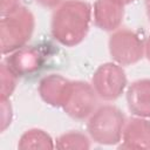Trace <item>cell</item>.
I'll return each mask as SVG.
<instances>
[{"label": "cell", "instance_id": "11", "mask_svg": "<svg viewBox=\"0 0 150 150\" xmlns=\"http://www.w3.org/2000/svg\"><path fill=\"white\" fill-rule=\"evenodd\" d=\"M127 104L135 116L150 118V79L137 80L128 87Z\"/></svg>", "mask_w": 150, "mask_h": 150}, {"label": "cell", "instance_id": "5", "mask_svg": "<svg viewBox=\"0 0 150 150\" xmlns=\"http://www.w3.org/2000/svg\"><path fill=\"white\" fill-rule=\"evenodd\" d=\"M91 86L100 98L104 101H115L123 94L127 87L125 71L116 62L103 63L95 70L91 79Z\"/></svg>", "mask_w": 150, "mask_h": 150}, {"label": "cell", "instance_id": "13", "mask_svg": "<svg viewBox=\"0 0 150 150\" xmlns=\"http://www.w3.org/2000/svg\"><path fill=\"white\" fill-rule=\"evenodd\" d=\"M55 148L59 150H87L90 148V141L80 131H69L56 138Z\"/></svg>", "mask_w": 150, "mask_h": 150}, {"label": "cell", "instance_id": "19", "mask_svg": "<svg viewBox=\"0 0 150 150\" xmlns=\"http://www.w3.org/2000/svg\"><path fill=\"white\" fill-rule=\"evenodd\" d=\"M145 11H146L148 19L150 21V0H145Z\"/></svg>", "mask_w": 150, "mask_h": 150}, {"label": "cell", "instance_id": "2", "mask_svg": "<svg viewBox=\"0 0 150 150\" xmlns=\"http://www.w3.org/2000/svg\"><path fill=\"white\" fill-rule=\"evenodd\" d=\"M35 27L33 13L26 7H19L5 15L0 21V46L2 54H11L29 41Z\"/></svg>", "mask_w": 150, "mask_h": 150}, {"label": "cell", "instance_id": "3", "mask_svg": "<svg viewBox=\"0 0 150 150\" xmlns=\"http://www.w3.org/2000/svg\"><path fill=\"white\" fill-rule=\"evenodd\" d=\"M124 124L123 112L115 105L104 104L89 116L87 131L94 142L102 145H114L121 142Z\"/></svg>", "mask_w": 150, "mask_h": 150}, {"label": "cell", "instance_id": "9", "mask_svg": "<svg viewBox=\"0 0 150 150\" xmlns=\"http://www.w3.org/2000/svg\"><path fill=\"white\" fill-rule=\"evenodd\" d=\"M43 55L35 47H22L6 59V64L18 75L26 76L34 74L43 66Z\"/></svg>", "mask_w": 150, "mask_h": 150}, {"label": "cell", "instance_id": "4", "mask_svg": "<svg viewBox=\"0 0 150 150\" xmlns=\"http://www.w3.org/2000/svg\"><path fill=\"white\" fill-rule=\"evenodd\" d=\"M111 59L120 66H130L144 56V42L130 29H116L108 41Z\"/></svg>", "mask_w": 150, "mask_h": 150}, {"label": "cell", "instance_id": "14", "mask_svg": "<svg viewBox=\"0 0 150 150\" xmlns=\"http://www.w3.org/2000/svg\"><path fill=\"white\" fill-rule=\"evenodd\" d=\"M18 75L6 64L2 63L0 67V84H1V91L0 96L1 98H9L15 90Z\"/></svg>", "mask_w": 150, "mask_h": 150}, {"label": "cell", "instance_id": "20", "mask_svg": "<svg viewBox=\"0 0 150 150\" xmlns=\"http://www.w3.org/2000/svg\"><path fill=\"white\" fill-rule=\"evenodd\" d=\"M124 5H128V4H130V2H132V1H135V0H121Z\"/></svg>", "mask_w": 150, "mask_h": 150}, {"label": "cell", "instance_id": "8", "mask_svg": "<svg viewBox=\"0 0 150 150\" xmlns=\"http://www.w3.org/2000/svg\"><path fill=\"white\" fill-rule=\"evenodd\" d=\"M121 141V149H150V121L138 116L125 121Z\"/></svg>", "mask_w": 150, "mask_h": 150}, {"label": "cell", "instance_id": "12", "mask_svg": "<svg viewBox=\"0 0 150 150\" xmlns=\"http://www.w3.org/2000/svg\"><path fill=\"white\" fill-rule=\"evenodd\" d=\"M18 148L21 150L30 149H54L55 143L50 135L42 129L33 128L25 131L18 143Z\"/></svg>", "mask_w": 150, "mask_h": 150}, {"label": "cell", "instance_id": "1", "mask_svg": "<svg viewBox=\"0 0 150 150\" xmlns=\"http://www.w3.org/2000/svg\"><path fill=\"white\" fill-rule=\"evenodd\" d=\"M91 7L83 0H66L53 13L52 35L66 47L80 45L88 34Z\"/></svg>", "mask_w": 150, "mask_h": 150}, {"label": "cell", "instance_id": "16", "mask_svg": "<svg viewBox=\"0 0 150 150\" xmlns=\"http://www.w3.org/2000/svg\"><path fill=\"white\" fill-rule=\"evenodd\" d=\"M19 7H21L20 0H0V13H1V16H5V15H8V14L13 13Z\"/></svg>", "mask_w": 150, "mask_h": 150}, {"label": "cell", "instance_id": "18", "mask_svg": "<svg viewBox=\"0 0 150 150\" xmlns=\"http://www.w3.org/2000/svg\"><path fill=\"white\" fill-rule=\"evenodd\" d=\"M144 56L150 61V35L144 42Z\"/></svg>", "mask_w": 150, "mask_h": 150}, {"label": "cell", "instance_id": "15", "mask_svg": "<svg viewBox=\"0 0 150 150\" xmlns=\"http://www.w3.org/2000/svg\"><path fill=\"white\" fill-rule=\"evenodd\" d=\"M8 100L9 98H1V131H5L7 129L13 117L12 105Z\"/></svg>", "mask_w": 150, "mask_h": 150}, {"label": "cell", "instance_id": "10", "mask_svg": "<svg viewBox=\"0 0 150 150\" xmlns=\"http://www.w3.org/2000/svg\"><path fill=\"white\" fill-rule=\"evenodd\" d=\"M71 81L59 74H50L41 79L39 83V95L42 101L52 107L62 108L66 102Z\"/></svg>", "mask_w": 150, "mask_h": 150}, {"label": "cell", "instance_id": "6", "mask_svg": "<svg viewBox=\"0 0 150 150\" xmlns=\"http://www.w3.org/2000/svg\"><path fill=\"white\" fill-rule=\"evenodd\" d=\"M96 104L97 94L91 84L84 81H71L62 109L74 120H84L94 112Z\"/></svg>", "mask_w": 150, "mask_h": 150}, {"label": "cell", "instance_id": "7", "mask_svg": "<svg viewBox=\"0 0 150 150\" xmlns=\"http://www.w3.org/2000/svg\"><path fill=\"white\" fill-rule=\"evenodd\" d=\"M124 4L121 0H96L94 4V23L102 30H116L124 16Z\"/></svg>", "mask_w": 150, "mask_h": 150}, {"label": "cell", "instance_id": "17", "mask_svg": "<svg viewBox=\"0 0 150 150\" xmlns=\"http://www.w3.org/2000/svg\"><path fill=\"white\" fill-rule=\"evenodd\" d=\"M36 2L46 8H57L63 1L62 0H36Z\"/></svg>", "mask_w": 150, "mask_h": 150}]
</instances>
